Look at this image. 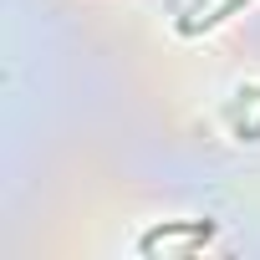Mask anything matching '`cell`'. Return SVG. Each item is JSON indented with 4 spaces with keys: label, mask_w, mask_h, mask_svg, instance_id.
<instances>
[{
    "label": "cell",
    "mask_w": 260,
    "mask_h": 260,
    "mask_svg": "<svg viewBox=\"0 0 260 260\" xmlns=\"http://www.w3.org/2000/svg\"><path fill=\"white\" fill-rule=\"evenodd\" d=\"M214 235V224L209 219H189V224H158V230H148L143 240H138V250L143 255H153L158 245H194V240H209Z\"/></svg>",
    "instance_id": "obj_1"
},
{
    "label": "cell",
    "mask_w": 260,
    "mask_h": 260,
    "mask_svg": "<svg viewBox=\"0 0 260 260\" xmlns=\"http://www.w3.org/2000/svg\"><path fill=\"white\" fill-rule=\"evenodd\" d=\"M245 6H250V0H219V6H214L204 21H184V31H204V26H219V21H230L235 11H245Z\"/></svg>",
    "instance_id": "obj_2"
}]
</instances>
